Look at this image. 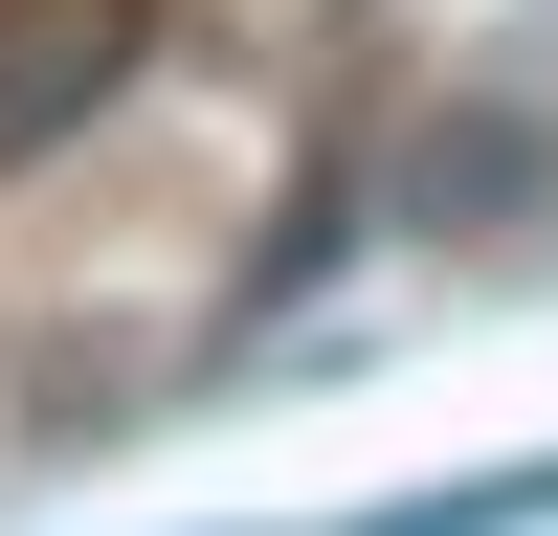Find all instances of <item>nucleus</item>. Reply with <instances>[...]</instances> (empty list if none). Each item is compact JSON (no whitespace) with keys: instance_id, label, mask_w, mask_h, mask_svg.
Returning a JSON list of instances; mask_svg holds the SVG:
<instances>
[{"instance_id":"7ed1b4c3","label":"nucleus","mask_w":558,"mask_h":536,"mask_svg":"<svg viewBox=\"0 0 558 536\" xmlns=\"http://www.w3.org/2000/svg\"><path fill=\"white\" fill-rule=\"evenodd\" d=\"M336 536H558V470H470V491H380Z\"/></svg>"},{"instance_id":"f257e3e1","label":"nucleus","mask_w":558,"mask_h":536,"mask_svg":"<svg viewBox=\"0 0 558 536\" xmlns=\"http://www.w3.org/2000/svg\"><path fill=\"white\" fill-rule=\"evenodd\" d=\"M134 68H157V0H0V179H45Z\"/></svg>"},{"instance_id":"f03ea898","label":"nucleus","mask_w":558,"mask_h":536,"mask_svg":"<svg viewBox=\"0 0 558 536\" xmlns=\"http://www.w3.org/2000/svg\"><path fill=\"white\" fill-rule=\"evenodd\" d=\"M536 179H558V112H536V89H447V112L402 134V179H380V202H402V246H492Z\"/></svg>"}]
</instances>
